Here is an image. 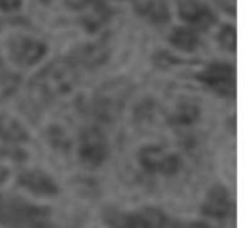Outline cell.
Returning a JSON list of instances; mask_svg holds the SVG:
<instances>
[{
	"label": "cell",
	"mask_w": 252,
	"mask_h": 228,
	"mask_svg": "<svg viewBox=\"0 0 252 228\" xmlns=\"http://www.w3.org/2000/svg\"><path fill=\"white\" fill-rule=\"evenodd\" d=\"M109 156V143L102 130L84 128L78 139V158L89 168L100 167Z\"/></svg>",
	"instance_id": "obj_5"
},
{
	"label": "cell",
	"mask_w": 252,
	"mask_h": 228,
	"mask_svg": "<svg viewBox=\"0 0 252 228\" xmlns=\"http://www.w3.org/2000/svg\"><path fill=\"white\" fill-rule=\"evenodd\" d=\"M34 228H55V227H53L52 224H49V223H47V220H43V221H40V223H38V224H37Z\"/></svg>",
	"instance_id": "obj_24"
},
{
	"label": "cell",
	"mask_w": 252,
	"mask_h": 228,
	"mask_svg": "<svg viewBox=\"0 0 252 228\" xmlns=\"http://www.w3.org/2000/svg\"><path fill=\"white\" fill-rule=\"evenodd\" d=\"M49 209L21 198L0 199V223L6 228H34L46 220Z\"/></svg>",
	"instance_id": "obj_2"
},
{
	"label": "cell",
	"mask_w": 252,
	"mask_h": 228,
	"mask_svg": "<svg viewBox=\"0 0 252 228\" xmlns=\"http://www.w3.org/2000/svg\"><path fill=\"white\" fill-rule=\"evenodd\" d=\"M136 9L143 18L157 25L167 24L170 19V9L165 0H142Z\"/></svg>",
	"instance_id": "obj_14"
},
{
	"label": "cell",
	"mask_w": 252,
	"mask_h": 228,
	"mask_svg": "<svg viewBox=\"0 0 252 228\" xmlns=\"http://www.w3.org/2000/svg\"><path fill=\"white\" fill-rule=\"evenodd\" d=\"M77 84V74L68 60H55L35 77V90L43 97H59L68 94Z\"/></svg>",
	"instance_id": "obj_1"
},
{
	"label": "cell",
	"mask_w": 252,
	"mask_h": 228,
	"mask_svg": "<svg viewBox=\"0 0 252 228\" xmlns=\"http://www.w3.org/2000/svg\"><path fill=\"white\" fill-rule=\"evenodd\" d=\"M179 15L180 18L192 28L208 29L216 24L214 12L199 0H182L179 3Z\"/></svg>",
	"instance_id": "obj_11"
},
{
	"label": "cell",
	"mask_w": 252,
	"mask_h": 228,
	"mask_svg": "<svg viewBox=\"0 0 252 228\" xmlns=\"http://www.w3.org/2000/svg\"><path fill=\"white\" fill-rule=\"evenodd\" d=\"M18 184L30 192L32 196L41 198V199H50L55 198L59 193V187L56 181L40 170H28L19 174Z\"/></svg>",
	"instance_id": "obj_10"
},
{
	"label": "cell",
	"mask_w": 252,
	"mask_h": 228,
	"mask_svg": "<svg viewBox=\"0 0 252 228\" xmlns=\"http://www.w3.org/2000/svg\"><path fill=\"white\" fill-rule=\"evenodd\" d=\"M130 96V86L124 80H117L100 87L94 97V112L103 121L115 119L123 111Z\"/></svg>",
	"instance_id": "obj_4"
},
{
	"label": "cell",
	"mask_w": 252,
	"mask_h": 228,
	"mask_svg": "<svg viewBox=\"0 0 252 228\" xmlns=\"http://www.w3.org/2000/svg\"><path fill=\"white\" fill-rule=\"evenodd\" d=\"M22 7V0H0V10L10 13Z\"/></svg>",
	"instance_id": "obj_21"
},
{
	"label": "cell",
	"mask_w": 252,
	"mask_h": 228,
	"mask_svg": "<svg viewBox=\"0 0 252 228\" xmlns=\"http://www.w3.org/2000/svg\"><path fill=\"white\" fill-rule=\"evenodd\" d=\"M198 80L214 93L229 97L236 90V71L227 62H214L198 74Z\"/></svg>",
	"instance_id": "obj_8"
},
{
	"label": "cell",
	"mask_w": 252,
	"mask_h": 228,
	"mask_svg": "<svg viewBox=\"0 0 252 228\" xmlns=\"http://www.w3.org/2000/svg\"><path fill=\"white\" fill-rule=\"evenodd\" d=\"M199 118V108L195 103L183 102L179 103L174 111L170 114V122L177 127H188L198 121Z\"/></svg>",
	"instance_id": "obj_17"
},
{
	"label": "cell",
	"mask_w": 252,
	"mask_h": 228,
	"mask_svg": "<svg viewBox=\"0 0 252 228\" xmlns=\"http://www.w3.org/2000/svg\"><path fill=\"white\" fill-rule=\"evenodd\" d=\"M81 22L89 32H96L109 19L111 12L103 0H90L83 9Z\"/></svg>",
	"instance_id": "obj_12"
},
{
	"label": "cell",
	"mask_w": 252,
	"mask_h": 228,
	"mask_svg": "<svg viewBox=\"0 0 252 228\" xmlns=\"http://www.w3.org/2000/svg\"><path fill=\"white\" fill-rule=\"evenodd\" d=\"M165 220L167 215L152 206L136 211L106 209L103 212V221L109 228H161Z\"/></svg>",
	"instance_id": "obj_3"
},
{
	"label": "cell",
	"mask_w": 252,
	"mask_h": 228,
	"mask_svg": "<svg viewBox=\"0 0 252 228\" xmlns=\"http://www.w3.org/2000/svg\"><path fill=\"white\" fill-rule=\"evenodd\" d=\"M90 0H66V6L74 10H81Z\"/></svg>",
	"instance_id": "obj_22"
},
{
	"label": "cell",
	"mask_w": 252,
	"mask_h": 228,
	"mask_svg": "<svg viewBox=\"0 0 252 228\" xmlns=\"http://www.w3.org/2000/svg\"><path fill=\"white\" fill-rule=\"evenodd\" d=\"M108 50L102 44H86L77 50V62L84 65L86 68H96L106 62L108 59Z\"/></svg>",
	"instance_id": "obj_16"
},
{
	"label": "cell",
	"mask_w": 252,
	"mask_h": 228,
	"mask_svg": "<svg viewBox=\"0 0 252 228\" xmlns=\"http://www.w3.org/2000/svg\"><path fill=\"white\" fill-rule=\"evenodd\" d=\"M233 209V199L230 190L223 184H214L205 195L201 205L202 215L214 220H223L230 215Z\"/></svg>",
	"instance_id": "obj_9"
},
{
	"label": "cell",
	"mask_w": 252,
	"mask_h": 228,
	"mask_svg": "<svg viewBox=\"0 0 252 228\" xmlns=\"http://www.w3.org/2000/svg\"><path fill=\"white\" fill-rule=\"evenodd\" d=\"M219 43L223 49L226 50H230V52H235L236 49V29L233 25H224L220 28L219 31Z\"/></svg>",
	"instance_id": "obj_19"
},
{
	"label": "cell",
	"mask_w": 252,
	"mask_h": 228,
	"mask_svg": "<svg viewBox=\"0 0 252 228\" xmlns=\"http://www.w3.org/2000/svg\"><path fill=\"white\" fill-rule=\"evenodd\" d=\"M47 137H49L50 143H52L55 147L61 149V150H66V149L69 147V139H68V136L65 134V131H63L62 128L56 127V125L49 128Z\"/></svg>",
	"instance_id": "obj_20"
},
{
	"label": "cell",
	"mask_w": 252,
	"mask_h": 228,
	"mask_svg": "<svg viewBox=\"0 0 252 228\" xmlns=\"http://www.w3.org/2000/svg\"><path fill=\"white\" fill-rule=\"evenodd\" d=\"M18 87V75L10 72L0 62V100L9 97Z\"/></svg>",
	"instance_id": "obj_18"
},
{
	"label": "cell",
	"mask_w": 252,
	"mask_h": 228,
	"mask_svg": "<svg viewBox=\"0 0 252 228\" xmlns=\"http://www.w3.org/2000/svg\"><path fill=\"white\" fill-rule=\"evenodd\" d=\"M6 52L12 63L25 68L38 63L47 53V46L35 37L18 34L9 38Z\"/></svg>",
	"instance_id": "obj_6"
},
{
	"label": "cell",
	"mask_w": 252,
	"mask_h": 228,
	"mask_svg": "<svg viewBox=\"0 0 252 228\" xmlns=\"http://www.w3.org/2000/svg\"><path fill=\"white\" fill-rule=\"evenodd\" d=\"M170 43L180 52H195L199 46V35L198 31L189 25L186 27H176L170 37Z\"/></svg>",
	"instance_id": "obj_15"
},
{
	"label": "cell",
	"mask_w": 252,
	"mask_h": 228,
	"mask_svg": "<svg viewBox=\"0 0 252 228\" xmlns=\"http://www.w3.org/2000/svg\"><path fill=\"white\" fill-rule=\"evenodd\" d=\"M137 161L140 167L149 174L174 175L182 167V159L179 155L167 152L158 144H145L140 147Z\"/></svg>",
	"instance_id": "obj_7"
},
{
	"label": "cell",
	"mask_w": 252,
	"mask_h": 228,
	"mask_svg": "<svg viewBox=\"0 0 252 228\" xmlns=\"http://www.w3.org/2000/svg\"><path fill=\"white\" fill-rule=\"evenodd\" d=\"M183 228H210L208 224L202 223V221H195V223H189V224H183Z\"/></svg>",
	"instance_id": "obj_23"
},
{
	"label": "cell",
	"mask_w": 252,
	"mask_h": 228,
	"mask_svg": "<svg viewBox=\"0 0 252 228\" xmlns=\"http://www.w3.org/2000/svg\"><path fill=\"white\" fill-rule=\"evenodd\" d=\"M30 140L27 128L13 116H0V142L15 147Z\"/></svg>",
	"instance_id": "obj_13"
}]
</instances>
